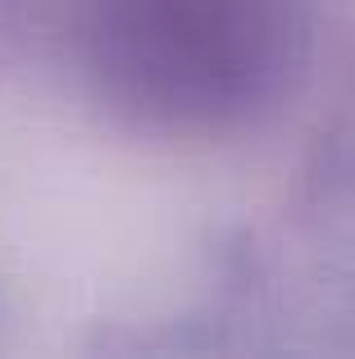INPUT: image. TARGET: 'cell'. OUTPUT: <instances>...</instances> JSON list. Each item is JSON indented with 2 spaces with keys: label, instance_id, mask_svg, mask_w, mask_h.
Here are the masks:
<instances>
[{
  "label": "cell",
  "instance_id": "obj_1",
  "mask_svg": "<svg viewBox=\"0 0 355 359\" xmlns=\"http://www.w3.org/2000/svg\"><path fill=\"white\" fill-rule=\"evenodd\" d=\"M287 0H100L96 55L133 100L219 118L260 100L292 60Z\"/></svg>",
  "mask_w": 355,
  "mask_h": 359
}]
</instances>
